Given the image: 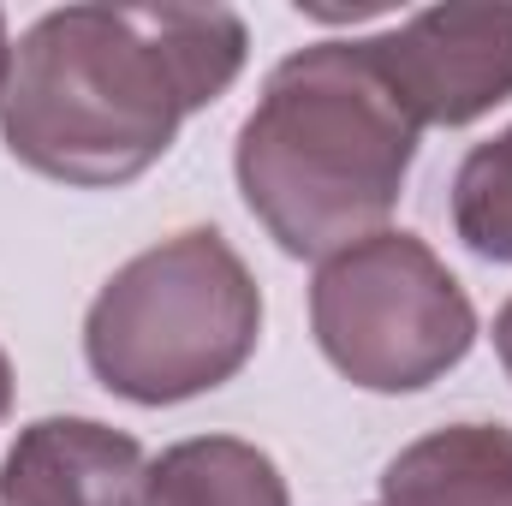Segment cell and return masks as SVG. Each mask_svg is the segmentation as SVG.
<instances>
[{"label":"cell","instance_id":"cell-1","mask_svg":"<svg viewBox=\"0 0 512 506\" xmlns=\"http://www.w3.org/2000/svg\"><path fill=\"white\" fill-rule=\"evenodd\" d=\"M245 54L251 24L233 6H54L12 42L0 143L54 185L120 191L239 84Z\"/></svg>","mask_w":512,"mask_h":506},{"label":"cell","instance_id":"cell-2","mask_svg":"<svg viewBox=\"0 0 512 506\" xmlns=\"http://www.w3.org/2000/svg\"><path fill=\"white\" fill-rule=\"evenodd\" d=\"M417 120L376 72L364 36L286 54L233 137V179L251 221L286 256L322 262L387 233L411 161Z\"/></svg>","mask_w":512,"mask_h":506},{"label":"cell","instance_id":"cell-3","mask_svg":"<svg viewBox=\"0 0 512 506\" xmlns=\"http://www.w3.org/2000/svg\"><path fill=\"white\" fill-rule=\"evenodd\" d=\"M262 340V286L215 227L120 262L84 310V364L114 399L185 405L239 376Z\"/></svg>","mask_w":512,"mask_h":506},{"label":"cell","instance_id":"cell-4","mask_svg":"<svg viewBox=\"0 0 512 506\" xmlns=\"http://www.w3.org/2000/svg\"><path fill=\"white\" fill-rule=\"evenodd\" d=\"M310 334L352 387L423 393L471 358L477 304L417 233L387 227L316 262Z\"/></svg>","mask_w":512,"mask_h":506},{"label":"cell","instance_id":"cell-5","mask_svg":"<svg viewBox=\"0 0 512 506\" xmlns=\"http://www.w3.org/2000/svg\"><path fill=\"white\" fill-rule=\"evenodd\" d=\"M364 48L417 131L477 126L512 102V0L417 6Z\"/></svg>","mask_w":512,"mask_h":506},{"label":"cell","instance_id":"cell-6","mask_svg":"<svg viewBox=\"0 0 512 506\" xmlns=\"http://www.w3.org/2000/svg\"><path fill=\"white\" fill-rule=\"evenodd\" d=\"M0 506H149V453L102 417H36L0 459Z\"/></svg>","mask_w":512,"mask_h":506},{"label":"cell","instance_id":"cell-7","mask_svg":"<svg viewBox=\"0 0 512 506\" xmlns=\"http://www.w3.org/2000/svg\"><path fill=\"white\" fill-rule=\"evenodd\" d=\"M376 506H512V429L447 423L399 447Z\"/></svg>","mask_w":512,"mask_h":506},{"label":"cell","instance_id":"cell-8","mask_svg":"<svg viewBox=\"0 0 512 506\" xmlns=\"http://www.w3.org/2000/svg\"><path fill=\"white\" fill-rule=\"evenodd\" d=\"M149 506H292V489L256 441L191 435L149 459Z\"/></svg>","mask_w":512,"mask_h":506},{"label":"cell","instance_id":"cell-9","mask_svg":"<svg viewBox=\"0 0 512 506\" xmlns=\"http://www.w3.org/2000/svg\"><path fill=\"white\" fill-rule=\"evenodd\" d=\"M453 239L483 262H512V126L477 143L447 191Z\"/></svg>","mask_w":512,"mask_h":506},{"label":"cell","instance_id":"cell-10","mask_svg":"<svg viewBox=\"0 0 512 506\" xmlns=\"http://www.w3.org/2000/svg\"><path fill=\"white\" fill-rule=\"evenodd\" d=\"M495 358H501V370H507V381H512V298L495 310Z\"/></svg>","mask_w":512,"mask_h":506},{"label":"cell","instance_id":"cell-11","mask_svg":"<svg viewBox=\"0 0 512 506\" xmlns=\"http://www.w3.org/2000/svg\"><path fill=\"white\" fill-rule=\"evenodd\" d=\"M6 411H12V358L0 346V423H6Z\"/></svg>","mask_w":512,"mask_h":506},{"label":"cell","instance_id":"cell-12","mask_svg":"<svg viewBox=\"0 0 512 506\" xmlns=\"http://www.w3.org/2000/svg\"><path fill=\"white\" fill-rule=\"evenodd\" d=\"M6 66H12V36H6V12H0V84H6Z\"/></svg>","mask_w":512,"mask_h":506}]
</instances>
